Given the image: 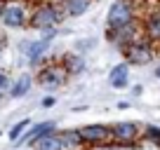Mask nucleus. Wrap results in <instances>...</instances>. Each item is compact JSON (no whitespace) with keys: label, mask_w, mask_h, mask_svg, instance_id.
Returning <instances> with one entry per match:
<instances>
[{"label":"nucleus","mask_w":160,"mask_h":150,"mask_svg":"<svg viewBox=\"0 0 160 150\" xmlns=\"http://www.w3.org/2000/svg\"><path fill=\"white\" fill-rule=\"evenodd\" d=\"M10 87V77H7L5 73H0V96L5 94V89Z\"/></svg>","instance_id":"nucleus-20"},{"label":"nucleus","mask_w":160,"mask_h":150,"mask_svg":"<svg viewBox=\"0 0 160 150\" xmlns=\"http://www.w3.org/2000/svg\"><path fill=\"white\" fill-rule=\"evenodd\" d=\"M47 47H50V40H38V42H31V45H26V56H28L31 63H38L42 56L47 54Z\"/></svg>","instance_id":"nucleus-13"},{"label":"nucleus","mask_w":160,"mask_h":150,"mask_svg":"<svg viewBox=\"0 0 160 150\" xmlns=\"http://www.w3.org/2000/svg\"><path fill=\"white\" fill-rule=\"evenodd\" d=\"M59 138H61V148H64V150H82V148H85V143H82V138H80V131L78 129L61 131Z\"/></svg>","instance_id":"nucleus-12"},{"label":"nucleus","mask_w":160,"mask_h":150,"mask_svg":"<svg viewBox=\"0 0 160 150\" xmlns=\"http://www.w3.org/2000/svg\"><path fill=\"white\" fill-rule=\"evenodd\" d=\"M33 148L35 150H64L61 148V138H59V134H47V136H42L40 141H35L33 143Z\"/></svg>","instance_id":"nucleus-17"},{"label":"nucleus","mask_w":160,"mask_h":150,"mask_svg":"<svg viewBox=\"0 0 160 150\" xmlns=\"http://www.w3.org/2000/svg\"><path fill=\"white\" fill-rule=\"evenodd\" d=\"M111 129H113V143L122 145V148H132V145H137L139 138H141V134H144L141 127L137 124V122H130V120L118 122V124H113Z\"/></svg>","instance_id":"nucleus-6"},{"label":"nucleus","mask_w":160,"mask_h":150,"mask_svg":"<svg viewBox=\"0 0 160 150\" xmlns=\"http://www.w3.org/2000/svg\"><path fill=\"white\" fill-rule=\"evenodd\" d=\"M28 127H31V122H28V120H21V122H17V124L10 129V141H12V143H17V141H19L21 136L26 134V129H28Z\"/></svg>","instance_id":"nucleus-18"},{"label":"nucleus","mask_w":160,"mask_h":150,"mask_svg":"<svg viewBox=\"0 0 160 150\" xmlns=\"http://www.w3.org/2000/svg\"><path fill=\"white\" fill-rule=\"evenodd\" d=\"M42 105H45V108H50V105H54V99H52V96H47V99H42Z\"/></svg>","instance_id":"nucleus-21"},{"label":"nucleus","mask_w":160,"mask_h":150,"mask_svg":"<svg viewBox=\"0 0 160 150\" xmlns=\"http://www.w3.org/2000/svg\"><path fill=\"white\" fill-rule=\"evenodd\" d=\"M54 131H57L54 122H38V124H31L28 129H26V134L21 136L17 143H19V145H33L35 141H40L42 136H47V134H54Z\"/></svg>","instance_id":"nucleus-9"},{"label":"nucleus","mask_w":160,"mask_h":150,"mask_svg":"<svg viewBox=\"0 0 160 150\" xmlns=\"http://www.w3.org/2000/svg\"><path fill=\"white\" fill-rule=\"evenodd\" d=\"M2 10H5V0H0V14H2Z\"/></svg>","instance_id":"nucleus-22"},{"label":"nucleus","mask_w":160,"mask_h":150,"mask_svg":"<svg viewBox=\"0 0 160 150\" xmlns=\"http://www.w3.org/2000/svg\"><path fill=\"white\" fill-rule=\"evenodd\" d=\"M141 30H144V28L139 26V21H132V24L118 26V28H106V38H108V40L113 42V45L118 47L120 52H122L125 47H130L132 42H137V40H141V38H146Z\"/></svg>","instance_id":"nucleus-1"},{"label":"nucleus","mask_w":160,"mask_h":150,"mask_svg":"<svg viewBox=\"0 0 160 150\" xmlns=\"http://www.w3.org/2000/svg\"><path fill=\"white\" fill-rule=\"evenodd\" d=\"M31 85H33V75H21L19 80L10 87V96L12 99H21L24 94H28Z\"/></svg>","instance_id":"nucleus-15"},{"label":"nucleus","mask_w":160,"mask_h":150,"mask_svg":"<svg viewBox=\"0 0 160 150\" xmlns=\"http://www.w3.org/2000/svg\"><path fill=\"white\" fill-rule=\"evenodd\" d=\"M31 21V14L26 10V5L21 2H5V10L0 14V24L7 28H24Z\"/></svg>","instance_id":"nucleus-8"},{"label":"nucleus","mask_w":160,"mask_h":150,"mask_svg":"<svg viewBox=\"0 0 160 150\" xmlns=\"http://www.w3.org/2000/svg\"><path fill=\"white\" fill-rule=\"evenodd\" d=\"M61 63H64V68H66L68 75H80L82 70H85V59H82L80 54H66Z\"/></svg>","instance_id":"nucleus-14"},{"label":"nucleus","mask_w":160,"mask_h":150,"mask_svg":"<svg viewBox=\"0 0 160 150\" xmlns=\"http://www.w3.org/2000/svg\"><path fill=\"white\" fill-rule=\"evenodd\" d=\"M127 82H130V63L113 66V70L108 75V85L115 89H122V87H127Z\"/></svg>","instance_id":"nucleus-11"},{"label":"nucleus","mask_w":160,"mask_h":150,"mask_svg":"<svg viewBox=\"0 0 160 150\" xmlns=\"http://www.w3.org/2000/svg\"><path fill=\"white\" fill-rule=\"evenodd\" d=\"M141 138H146L148 143H153L155 148H160V127L148 124V127L144 129V134H141Z\"/></svg>","instance_id":"nucleus-19"},{"label":"nucleus","mask_w":160,"mask_h":150,"mask_svg":"<svg viewBox=\"0 0 160 150\" xmlns=\"http://www.w3.org/2000/svg\"><path fill=\"white\" fill-rule=\"evenodd\" d=\"M122 54H125V63H130V66H146V63L153 61L155 52H153V42L146 40V38H141V40L132 42L130 47H125Z\"/></svg>","instance_id":"nucleus-4"},{"label":"nucleus","mask_w":160,"mask_h":150,"mask_svg":"<svg viewBox=\"0 0 160 150\" xmlns=\"http://www.w3.org/2000/svg\"><path fill=\"white\" fill-rule=\"evenodd\" d=\"M90 5H92V0H64V7H66L68 16H82L90 10Z\"/></svg>","instance_id":"nucleus-16"},{"label":"nucleus","mask_w":160,"mask_h":150,"mask_svg":"<svg viewBox=\"0 0 160 150\" xmlns=\"http://www.w3.org/2000/svg\"><path fill=\"white\" fill-rule=\"evenodd\" d=\"M144 35L151 42H160V10H153L144 19Z\"/></svg>","instance_id":"nucleus-10"},{"label":"nucleus","mask_w":160,"mask_h":150,"mask_svg":"<svg viewBox=\"0 0 160 150\" xmlns=\"http://www.w3.org/2000/svg\"><path fill=\"white\" fill-rule=\"evenodd\" d=\"M155 77H160V66H155Z\"/></svg>","instance_id":"nucleus-23"},{"label":"nucleus","mask_w":160,"mask_h":150,"mask_svg":"<svg viewBox=\"0 0 160 150\" xmlns=\"http://www.w3.org/2000/svg\"><path fill=\"white\" fill-rule=\"evenodd\" d=\"M59 21H61L59 10H57L52 2H45V5L35 7V12L31 14L28 26H33V28H38V30H52Z\"/></svg>","instance_id":"nucleus-5"},{"label":"nucleus","mask_w":160,"mask_h":150,"mask_svg":"<svg viewBox=\"0 0 160 150\" xmlns=\"http://www.w3.org/2000/svg\"><path fill=\"white\" fill-rule=\"evenodd\" d=\"M66 77H68V73H66L64 63L52 61V63H45L38 70V77H35V80H38V85L42 87V89H59L66 82Z\"/></svg>","instance_id":"nucleus-3"},{"label":"nucleus","mask_w":160,"mask_h":150,"mask_svg":"<svg viewBox=\"0 0 160 150\" xmlns=\"http://www.w3.org/2000/svg\"><path fill=\"white\" fill-rule=\"evenodd\" d=\"M80 131V138L85 145H99V148H106V145L113 143V129L108 124H87Z\"/></svg>","instance_id":"nucleus-7"},{"label":"nucleus","mask_w":160,"mask_h":150,"mask_svg":"<svg viewBox=\"0 0 160 150\" xmlns=\"http://www.w3.org/2000/svg\"><path fill=\"white\" fill-rule=\"evenodd\" d=\"M132 21H137L132 0H115L113 5L108 7V14H106V28H118V26L132 24Z\"/></svg>","instance_id":"nucleus-2"}]
</instances>
